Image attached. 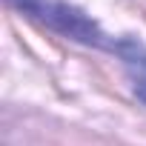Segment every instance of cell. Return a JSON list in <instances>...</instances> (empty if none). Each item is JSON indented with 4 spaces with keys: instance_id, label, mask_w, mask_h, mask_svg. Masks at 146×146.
Segmentation results:
<instances>
[{
    "instance_id": "obj_1",
    "label": "cell",
    "mask_w": 146,
    "mask_h": 146,
    "mask_svg": "<svg viewBox=\"0 0 146 146\" xmlns=\"http://www.w3.org/2000/svg\"><path fill=\"white\" fill-rule=\"evenodd\" d=\"M12 6H17L23 15H29L32 20L49 26L52 32L75 40V43H83V46H95V49H106L112 52L115 49V40L112 35H106L83 9L66 3V0H9Z\"/></svg>"
},
{
    "instance_id": "obj_2",
    "label": "cell",
    "mask_w": 146,
    "mask_h": 146,
    "mask_svg": "<svg viewBox=\"0 0 146 146\" xmlns=\"http://www.w3.org/2000/svg\"><path fill=\"white\" fill-rule=\"evenodd\" d=\"M112 54H117V60L123 63V72L137 100L146 103V43H140L137 37H117Z\"/></svg>"
}]
</instances>
